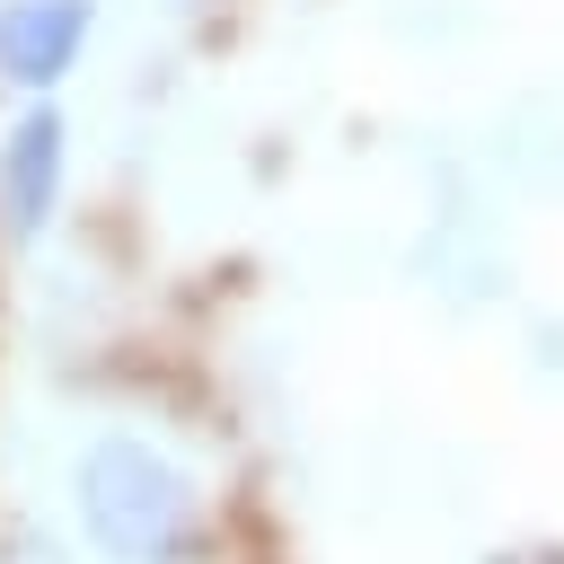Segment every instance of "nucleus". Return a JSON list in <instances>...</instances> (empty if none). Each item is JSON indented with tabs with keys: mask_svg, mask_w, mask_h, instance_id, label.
I'll return each instance as SVG.
<instances>
[{
	"mask_svg": "<svg viewBox=\"0 0 564 564\" xmlns=\"http://www.w3.org/2000/svg\"><path fill=\"white\" fill-rule=\"evenodd\" d=\"M97 35V0H0V88L53 97Z\"/></svg>",
	"mask_w": 564,
	"mask_h": 564,
	"instance_id": "nucleus-3",
	"label": "nucleus"
},
{
	"mask_svg": "<svg viewBox=\"0 0 564 564\" xmlns=\"http://www.w3.org/2000/svg\"><path fill=\"white\" fill-rule=\"evenodd\" d=\"M70 194V115L53 97H26L9 123H0V220L9 238H44L53 212Z\"/></svg>",
	"mask_w": 564,
	"mask_h": 564,
	"instance_id": "nucleus-2",
	"label": "nucleus"
},
{
	"mask_svg": "<svg viewBox=\"0 0 564 564\" xmlns=\"http://www.w3.org/2000/svg\"><path fill=\"white\" fill-rule=\"evenodd\" d=\"M79 494V529L97 555L115 564H176L194 546V485L150 449V441H88L70 467Z\"/></svg>",
	"mask_w": 564,
	"mask_h": 564,
	"instance_id": "nucleus-1",
	"label": "nucleus"
}]
</instances>
